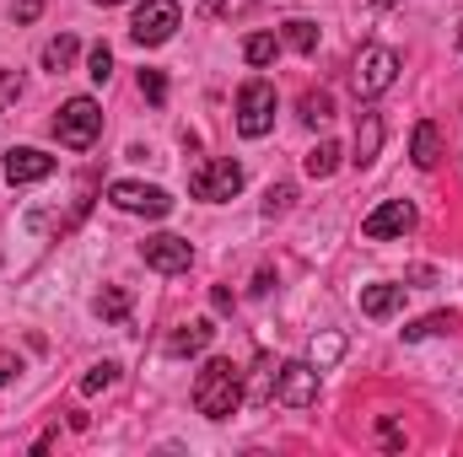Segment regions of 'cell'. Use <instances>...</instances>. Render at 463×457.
<instances>
[{
  "instance_id": "cell-1",
  "label": "cell",
  "mask_w": 463,
  "mask_h": 457,
  "mask_svg": "<svg viewBox=\"0 0 463 457\" xmlns=\"http://www.w3.org/2000/svg\"><path fill=\"white\" fill-rule=\"evenodd\" d=\"M194 409L205 420H232L242 409V371L232 366L227 355H216V360L200 366V377H194Z\"/></svg>"
},
{
  "instance_id": "cell-2",
  "label": "cell",
  "mask_w": 463,
  "mask_h": 457,
  "mask_svg": "<svg viewBox=\"0 0 463 457\" xmlns=\"http://www.w3.org/2000/svg\"><path fill=\"white\" fill-rule=\"evenodd\" d=\"M103 135V108L92 98H71L60 114H54V140L71 145V151H92Z\"/></svg>"
},
{
  "instance_id": "cell-3",
  "label": "cell",
  "mask_w": 463,
  "mask_h": 457,
  "mask_svg": "<svg viewBox=\"0 0 463 457\" xmlns=\"http://www.w3.org/2000/svg\"><path fill=\"white\" fill-rule=\"evenodd\" d=\"M275 129V87L269 81H242L237 87V135L242 140H264Z\"/></svg>"
},
{
  "instance_id": "cell-4",
  "label": "cell",
  "mask_w": 463,
  "mask_h": 457,
  "mask_svg": "<svg viewBox=\"0 0 463 457\" xmlns=\"http://www.w3.org/2000/svg\"><path fill=\"white\" fill-rule=\"evenodd\" d=\"M399 81V54L393 49H383V43H372V49H361V60H355V70H350V87H355V98H383L388 87Z\"/></svg>"
},
{
  "instance_id": "cell-5",
  "label": "cell",
  "mask_w": 463,
  "mask_h": 457,
  "mask_svg": "<svg viewBox=\"0 0 463 457\" xmlns=\"http://www.w3.org/2000/svg\"><path fill=\"white\" fill-rule=\"evenodd\" d=\"M178 0H146V5H135V16H129V38L140 43V49H156V43H167L173 33H178Z\"/></svg>"
},
{
  "instance_id": "cell-6",
  "label": "cell",
  "mask_w": 463,
  "mask_h": 457,
  "mask_svg": "<svg viewBox=\"0 0 463 457\" xmlns=\"http://www.w3.org/2000/svg\"><path fill=\"white\" fill-rule=\"evenodd\" d=\"M242 189V167L232 162V156H211V162H200L194 173H189V194L194 200H211V205H222Z\"/></svg>"
},
{
  "instance_id": "cell-7",
  "label": "cell",
  "mask_w": 463,
  "mask_h": 457,
  "mask_svg": "<svg viewBox=\"0 0 463 457\" xmlns=\"http://www.w3.org/2000/svg\"><path fill=\"white\" fill-rule=\"evenodd\" d=\"M275 398L286 409H313L318 404V366L313 360H286L275 371Z\"/></svg>"
},
{
  "instance_id": "cell-8",
  "label": "cell",
  "mask_w": 463,
  "mask_h": 457,
  "mask_svg": "<svg viewBox=\"0 0 463 457\" xmlns=\"http://www.w3.org/2000/svg\"><path fill=\"white\" fill-rule=\"evenodd\" d=\"M109 200H114L118 210H129V216H146V221H162V216L173 210V194H167V189H156V183H129V178H118L114 189H109Z\"/></svg>"
},
{
  "instance_id": "cell-9",
  "label": "cell",
  "mask_w": 463,
  "mask_h": 457,
  "mask_svg": "<svg viewBox=\"0 0 463 457\" xmlns=\"http://www.w3.org/2000/svg\"><path fill=\"white\" fill-rule=\"evenodd\" d=\"M140 258H146V269H156V275H184V269L194 264V247H189V237L156 231V237L140 242Z\"/></svg>"
},
{
  "instance_id": "cell-10",
  "label": "cell",
  "mask_w": 463,
  "mask_h": 457,
  "mask_svg": "<svg viewBox=\"0 0 463 457\" xmlns=\"http://www.w3.org/2000/svg\"><path fill=\"white\" fill-rule=\"evenodd\" d=\"M410 227H415V205H410V200H388V205H377V210L361 221V237H366V242H388V237H404Z\"/></svg>"
},
{
  "instance_id": "cell-11",
  "label": "cell",
  "mask_w": 463,
  "mask_h": 457,
  "mask_svg": "<svg viewBox=\"0 0 463 457\" xmlns=\"http://www.w3.org/2000/svg\"><path fill=\"white\" fill-rule=\"evenodd\" d=\"M54 167L60 162L38 145H11L5 151V183H43V178H54Z\"/></svg>"
},
{
  "instance_id": "cell-12",
  "label": "cell",
  "mask_w": 463,
  "mask_h": 457,
  "mask_svg": "<svg viewBox=\"0 0 463 457\" xmlns=\"http://www.w3.org/2000/svg\"><path fill=\"white\" fill-rule=\"evenodd\" d=\"M410 156H415V167H420V173H431V167H437V156H442V129H437L431 118H420V124H415Z\"/></svg>"
},
{
  "instance_id": "cell-13",
  "label": "cell",
  "mask_w": 463,
  "mask_h": 457,
  "mask_svg": "<svg viewBox=\"0 0 463 457\" xmlns=\"http://www.w3.org/2000/svg\"><path fill=\"white\" fill-rule=\"evenodd\" d=\"M377 151H383V118L377 114H361V124H355V167H372L377 162Z\"/></svg>"
},
{
  "instance_id": "cell-14",
  "label": "cell",
  "mask_w": 463,
  "mask_h": 457,
  "mask_svg": "<svg viewBox=\"0 0 463 457\" xmlns=\"http://www.w3.org/2000/svg\"><path fill=\"white\" fill-rule=\"evenodd\" d=\"M404 291H410V285H366V291H361V312H366V318H388V312L404 307Z\"/></svg>"
},
{
  "instance_id": "cell-15",
  "label": "cell",
  "mask_w": 463,
  "mask_h": 457,
  "mask_svg": "<svg viewBox=\"0 0 463 457\" xmlns=\"http://www.w3.org/2000/svg\"><path fill=\"white\" fill-rule=\"evenodd\" d=\"M211 334H216V329H211V318H189V323L167 340V355H200V350L211 344Z\"/></svg>"
},
{
  "instance_id": "cell-16",
  "label": "cell",
  "mask_w": 463,
  "mask_h": 457,
  "mask_svg": "<svg viewBox=\"0 0 463 457\" xmlns=\"http://www.w3.org/2000/svg\"><path fill=\"white\" fill-rule=\"evenodd\" d=\"M280 43H286V49H297V54H313V49H318V27H313V22H302V16H291V22L280 27Z\"/></svg>"
},
{
  "instance_id": "cell-17",
  "label": "cell",
  "mask_w": 463,
  "mask_h": 457,
  "mask_svg": "<svg viewBox=\"0 0 463 457\" xmlns=\"http://www.w3.org/2000/svg\"><path fill=\"white\" fill-rule=\"evenodd\" d=\"M76 49H81V43H76L71 33L49 38V43H43V70H71V65H76Z\"/></svg>"
},
{
  "instance_id": "cell-18",
  "label": "cell",
  "mask_w": 463,
  "mask_h": 457,
  "mask_svg": "<svg viewBox=\"0 0 463 457\" xmlns=\"http://www.w3.org/2000/svg\"><path fill=\"white\" fill-rule=\"evenodd\" d=\"M297 114H302V124H313V129H318V124H329V118H335V98H329L324 87H318V92H302Z\"/></svg>"
},
{
  "instance_id": "cell-19",
  "label": "cell",
  "mask_w": 463,
  "mask_h": 457,
  "mask_svg": "<svg viewBox=\"0 0 463 457\" xmlns=\"http://www.w3.org/2000/svg\"><path fill=\"white\" fill-rule=\"evenodd\" d=\"M335 167H340V145L335 140H318L307 151V178H335Z\"/></svg>"
},
{
  "instance_id": "cell-20",
  "label": "cell",
  "mask_w": 463,
  "mask_h": 457,
  "mask_svg": "<svg viewBox=\"0 0 463 457\" xmlns=\"http://www.w3.org/2000/svg\"><path fill=\"white\" fill-rule=\"evenodd\" d=\"M275 49H280V38H275V33H253V38L242 43V60H248L253 70H264V65L275 60Z\"/></svg>"
},
{
  "instance_id": "cell-21",
  "label": "cell",
  "mask_w": 463,
  "mask_h": 457,
  "mask_svg": "<svg viewBox=\"0 0 463 457\" xmlns=\"http://www.w3.org/2000/svg\"><path fill=\"white\" fill-rule=\"evenodd\" d=\"M98 318H103V323H124V318H129V291H124V285H109V291L98 296Z\"/></svg>"
},
{
  "instance_id": "cell-22",
  "label": "cell",
  "mask_w": 463,
  "mask_h": 457,
  "mask_svg": "<svg viewBox=\"0 0 463 457\" xmlns=\"http://www.w3.org/2000/svg\"><path fill=\"white\" fill-rule=\"evenodd\" d=\"M453 323H458L453 312H431V318H415V323L404 329V340H410V344H415V340H431V334H448Z\"/></svg>"
},
{
  "instance_id": "cell-23",
  "label": "cell",
  "mask_w": 463,
  "mask_h": 457,
  "mask_svg": "<svg viewBox=\"0 0 463 457\" xmlns=\"http://www.w3.org/2000/svg\"><path fill=\"white\" fill-rule=\"evenodd\" d=\"M114 382H118V366L114 360H103V366H92V371L81 377V393L92 398V393H103V387H114Z\"/></svg>"
},
{
  "instance_id": "cell-24",
  "label": "cell",
  "mask_w": 463,
  "mask_h": 457,
  "mask_svg": "<svg viewBox=\"0 0 463 457\" xmlns=\"http://www.w3.org/2000/svg\"><path fill=\"white\" fill-rule=\"evenodd\" d=\"M87 76H92V81H109V76H114V49H109V43H92V54H87Z\"/></svg>"
},
{
  "instance_id": "cell-25",
  "label": "cell",
  "mask_w": 463,
  "mask_h": 457,
  "mask_svg": "<svg viewBox=\"0 0 463 457\" xmlns=\"http://www.w3.org/2000/svg\"><path fill=\"white\" fill-rule=\"evenodd\" d=\"M291 200H297V189L291 183H269V194H264V216L275 221V216H286L291 210Z\"/></svg>"
},
{
  "instance_id": "cell-26",
  "label": "cell",
  "mask_w": 463,
  "mask_h": 457,
  "mask_svg": "<svg viewBox=\"0 0 463 457\" xmlns=\"http://www.w3.org/2000/svg\"><path fill=\"white\" fill-rule=\"evenodd\" d=\"M140 98L162 108V103H167V76H162V70H140Z\"/></svg>"
},
{
  "instance_id": "cell-27",
  "label": "cell",
  "mask_w": 463,
  "mask_h": 457,
  "mask_svg": "<svg viewBox=\"0 0 463 457\" xmlns=\"http://www.w3.org/2000/svg\"><path fill=\"white\" fill-rule=\"evenodd\" d=\"M345 355V340L340 334H324V340H313V366H335Z\"/></svg>"
},
{
  "instance_id": "cell-28",
  "label": "cell",
  "mask_w": 463,
  "mask_h": 457,
  "mask_svg": "<svg viewBox=\"0 0 463 457\" xmlns=\"http://www.w3.org/2000/svg\"><path fill=\"white\" fill-rule=\"evenodd\" d=\"M16 98H22V76H16V70H5V65H0V108H11V103H16Z\"/></svg>"
},
{
  "instance_id": "cell-29",
  "label": "cell",
  "mask_w": 463,
  "mask_h": 457,
  "mask_svg": "<svg viewBox=\"0 0 463 457\" xmlns=\"http://www.w3.org/2000/svg\"><path fill=\"white\" fill-rule=\"evenodd\" d=\"M16 371H22V360H16V355H11V350H0V387H5V382H11V377H16Z\"/></svg>"
},
{
  "instance_id": "cell-30",
  "label": "cell",
  "mask_w": 463,
  "mask_h": 457,
  "mask_svg": "<svg viewBox=\"0 0 463 457\" xmlns=\"http://www.w3.org/2000/svg\"><path fill=\"white\" fill-rule=\"evenodd\" d=\"M38 11H43V0H22V5H16V22H33Z\"/></svg>"
},
{
  "instance_id": "cell-31",
  "label": "cell",
  "mask_w": 463,
  "mask_h": 457,
  "mask_svg": "<svg viewBox=\"0 0 463 457\" xmlns=\"http://www.w3.org/2000/svg\"><path fill=\"white\" fill-rule=\"evenodd\" d=\"M383 442H388V447H404V436H399V425H393V420H383Z\"/></svg>"
},
{
  "instance_id": "cell-32",
  "label": "cell",
  "mask_w": 463,
  "mask_h": 457,
  "mask_svg": "<svg viewBox=\"0 0 463 457\" xmlns=\"http://www.w3.org/2000/svg\"><path fill=\"white\" fill-rule=\"evenodd\" d=\"M92 5H124V0H92Z\"/></svg>"
},
{
  "instance_id": "cell-33",
  "label": "cell",
  "mask_w": 463,
  "mask_h": 457,
  "mask_svg": "<svg viewBox=\"0 0 463 457\" xmlns=\"http://www.w3.org/2000/svg\"><path fill=\"white\" fill-rule=\"evenodd\" d=\"M458 43H463V22H458Z\"/></svg>"
},
{
  "instance_id": "cell-34",
  "label": "cell",
  "mask_w": 463,
  "mask_h": 457,
  "mask_svg": "<svg viewBox=\"0 0 463 457\" xmlns=\"http://www.w3.org/2000/svg\"><path fill=\"white\" fill-rule=\"evenodd\" d=\"M377 5H388V0H377Z\"/></svg>"
}]
</instances>
